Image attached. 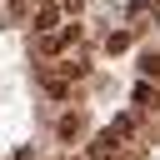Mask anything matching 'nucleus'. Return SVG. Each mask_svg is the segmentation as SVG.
<instances>
[{
  "label": "nucleus",
  "instance_id": "nucleus-1",
  "mask_svg": "<svg viewBox=\"0 0 160 160\" xmlns=\"http://www.w3.org/2000/svg\"><path fill=\"white\" fill-rule=\"evenodd\" d=\"M75 40H80V25H60V30L45 25V30H35V50L40 55H65Z\"/></svg>",
  "mask_w": 160,
  "mask_h": 160
},
{
  "label": "nucleus",
  "instance_id": "nucleus-2",
  "mask_svg": "<svg viewBox=\"0 0 160 160\" xmlns=\"http://www.w3.org/2000/svg\"><path fill=\"white\" fill-rule=\"evenodd\" d=\"M40 90H45V95H55V100H65V95H70V75H55V70H40Z\"/></svg>",
  "mask_w": 160,
  "mask_h": 160
},
{
  "label": "nucleus",
  "instance_id": "nucleus-3",
  "mask_svg": "<svg viewBox=\"0 0 160 160\" xmlns=\"http://www.w3.org/2000/svg\"><path fill=\"white\" fill-rule=\"evenodd\" d=\"M55 130H60V140H75V135L85 130V120H80V115H60V125H55Z\"/></svg>",
  "mask_w": 160,
  "mask_h": 160
},
{
  "label": "nucleus",
  "instance_id": "nucleus-4",
  "mask_svg": "<svg viewBox=\"0 0 160 160\" xmlns=\"http://www.w3.org/2000/svg\"><path fill=\"white\" fill-rule=\"evenodd\" d=\"M115 145H120V140H115V135L105 130V135H95V145H90V155H95V160H105V155H115Z\"/></svg>",
  "mask_w": 160,
  "mask_h": 160
},
{
  "label": "nucleus",
  "instance_id": "nucleus-5",
  "mask_svg": "<svg viewBox=\"0 0 160 160\" xmlns=\"http://www.w3.org/2000/svg\"><path fill=\"white\" fill-rule=\"evenodd\" d=\"M55 15H60V10H55V5L45 0V5H40V15H35V30H45V25H55Z\"/></svg>",
  "mask_w": 160,
  "mask_h": 160
},
{
  "label": "nucleus",
  "instance_id": "nucleus-6",
  "mask_svg": "<svg viewBox=\"0 0 160 160\" xmlns=\"http://www.w3.org/2000/svg\"><path fill=\"white\" fill-rule=\"evenodd\" d=\"M105 45H110V50H125V45H130V30H115V35L105 40Z\"/></svg>",
  "mask_w": 160,
  "mask_h": 160
},
{
  "label": "nucleus",
  "instance_id": "nucleus-7",
  "mask_svg": "<svg viewBox=\"0 0 160 160\" xmlns=\"http://www.w3.org/2000/svg\"><path fill=\"white\" fill-rule=\"evenodd\" d=\"M15 160H35V155H30V150H20V155H15Z\"/></svg>",
  "mask_w": 160,
  "mask_h": 160
},
{
  "label": "nucleus",
  "instance_id": "nucleus-8",
  "mask_svg": "<svg viewBox=\"0 0 160 160\" xmlns=\"http://www.w3.org/2000/svg\"><path fill=\"white\" fill-rule=\"evenodd\" d=\"M40 5H45V0H40Z\"/></svg>",
  "mask_w": 160,
  "mask_h": 160
}]
</instances>
